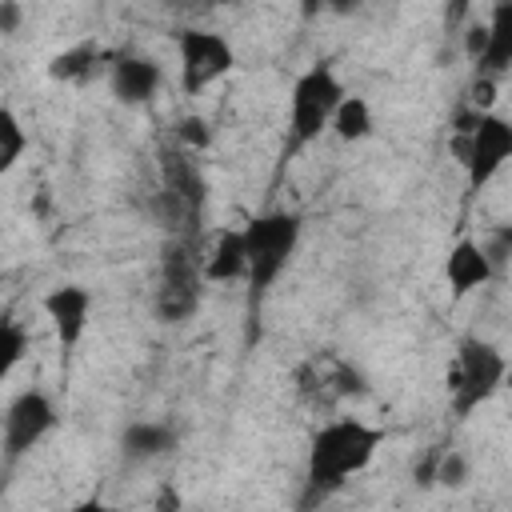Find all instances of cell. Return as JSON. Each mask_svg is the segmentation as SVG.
I'll return each mask as SVG.
<instances>
[{
	"mask_svg": "<svg viewBox=\"0 0 512 512\" xmlns=\"http://www.w3.org/2000/svg\"><path fill=\"white\" fill-rule=\"evenodd\" d=\"M388 432L360 420V416H336L324 420L312 440H308V460H304V488H308V504L312 500H328L332 492H340L352 476H360L376 452L384 448Z\"/></svg>",
	"mask_w": 512,
	"mask_h": 512,
	"instance_id": "6da1fadb",
	"label": "cell"
},
{
	"mask_svg": "<svg viewBox=\"0 0 512 512\" xmlns=\"http://www.w3.org/2000/svg\"><path fill=\"white\" fill-rule=\"evenodd\" d=\"M240 236H244V256H248V272H244L248 300L260 304L276 288V280L288 272V264L296 260L300 240H304V220H300V212L268 208V212L244 220Z\"/></svg>",
	"mask_w": 512,
	"mask_h": 512,
	"instance_id": "7a4b0ae2",
	"label": "cell"
},
{
	"mask_svg": "<svg viewBox=\"0 0 512 512\" xmlns=\"http://www.w3.org/2000/svg\"><path fill=\"white\" fill-rule=\"evenodd\" d=\"M508 380V356L480 336H464L448 364V404L460 420L480 412Z\"/></svg>",
	"mask_w": 512,
	"mask_h": 512,
	"instance_id": "3957f363",
	"label": "cell"
},
{
	"mask_svg": "<svg viewBox=\"0 0 512 512\" xmlns=\"http://www.w3.org/2000/svg\"><path fill=\"white\" fill-rule=\"evenodd\" d=\"M344 92L348 88L328 60L308 64L292 80V88H288V140H292V148H308L328 132L332 112H336Z\"/></svg>",
	"mask_w": 512,
	"mask_h": 512,
	"instance_id": "277c9868",
	"label": "cell"
},
{
	"mask_svg": "<svg viewBox=\"0 0 512 512\" xmlns=\"http://www.w3.org/2000/svg\"><path fill=\"white\" fill-rule=\"evenodd\" d=\"M456 156H460L472 188L492 184L496 172L512 160V124L496 108H488V112L468 108L456 120Z\"/></svg>",
	"mask_w": 512,
	"mask_h": 512,
	"instance_id": "5b68a950",
	"label": "cell"
},
{
	"mask_svg": "<svg viewBox=\"0 0 512 512\" xmlns=\"http://www.w3.org/2000/svg\"><path fill=\"white\" fill-rule=\"evenodd\" d=\"M176 64H180V88L188 96H200L204 88H212L236 68V48L216 28H180Z\"/></svg>",
	"mask_w": 512,
	"mask_h": 512,
	"instance_id": "8992f818",
	"label": "cell"
},
{
	"mask_svg": "<svg viewBox=\"0 0 512 512\" xmlns=\"http://www.w3.org/2000/svg\"><path fill=\"white\" fill-rule=\"evenodd\" d=\"M56 420H60L56 416V404H52V396L44 388L16 392L4 404V412H0V448H4V456L8 460H20L32 448H40L52 436Z\"/></svg>",
	"mask_w": 512,
	"mask_h": 512,
	"instance_id": "52a82bcc",
	"label": "cell"
},
{
	"mask_svg": "<svg viewBox=\"0 0 512 512\" xmlns=\"http://www.w3.org/2000/svg\"><path fill=\"white\" fill-rule=\"evenodd\" d=\"M44 316H48V324H52V332H56V344L64 348V352H76L80 348V340H84V332H88V320H92V292L84 288V284H56V288H48L44 292Z\"/></svg>",
	"mask_w": 512,
	"mask_h": 512,
	"instance_id": "ba28073f",
	"label": "cell"
},
{
	"mask_svg": "<svg viewBox=\"0 0 512 512\" xmlns=\"http://www.w3.org/2000/svg\"><path fill=\"white\" fill-rule=\"evenodd\" d=\"M492 280H496V264H492L484 240L460 236V240L448 248V256H444V284H448V292H452L456 300H464V296L488 288Z\"/></svg>",
	"mask_w": 512,
	"mask_h": 512,
	"instance_id": "9c48e42d",
	"label": "cell"
},
{
	"mask_svg": "<svg viewBox=\"0 0 512 512\" xmlns=\"http://www.w3.org/2000/svg\"><path fill=\"white\" fill-rule=\"evenodd\" d=\"M200 268L176 248V252H168V260H164V268H160V292H156V312L164 316V320H184L192 308H196V300H200Z\"/></svg>",
	"mask_w": 512,
	"mask_h": 512,
	"instance_id": "30bf717a",
	"label": "cell"
},
{
	"mask_svg": "<svg viewBox=\"0 0 512 512\" xmlns=\"http://www.w3.org/2000/svg\"><path fill=\"white\" fill-rule=\"evenodd\" d=\"M160 84H164V72H160V64L156 60H148V56H120V60H112V68H108V88H112V96L120 100V104H148L156 92H160Z\"/></svg>",
	"mask_w": 512,
	"mask_h": 512,
	"instance_id": "8fae6325",
	"label": "cell"
},
{
	"mask_svg": "<svg viewBox=\"0 0 512 512\" xmlns=\"http://www.w3.org/2000/svg\"><path fill=\"white\" fill-rule=\"evenodd\" d=\"M248 256H244V236L240 228H220L200 260V280L204 284H244Z\"/></svg>",
	"mask_w": 512,
	"mask_h": 512,
	"instance_id": "7c38bea8",
	"label": "cell"
},
{
	"mask_svg": "<svg viewBox=\"0 0 512 512\" xmlns=\"http://www.w3.org/2000/svg\"><path fill=\"white\" fill-rule=\"evenodd\" d=\"M484 52L476 60V72L480 76H492L500 80L512 64V0H496L492 4V16L484 20Z\"/></svg>",
	"mask_w": 512,
	"mask_h": 512,
	"instance_id": "4fadbf2b",
	"label": "cell"
},
{
	"mask_svg": "<svg viewBox=\"0 0 512 512\" xmlns=\"http://www.w3.org/2000/svg\"><path fill=\"white\" fill-rule=\"evenodd\" d=\"M120 448H124V456L132 464H148V460H160V456H168L176 448V432L168 424H160V420H136V424L124 428Z\"/></svg>",
	"mask_w": 512,
	"mask_h": 512,
	"instance_id": "5bb4252c",
	"label": "cell"
},
{
	"mask_svg": "<svg viewBox=\"0 0 512 512\" xmlns=\"http://www.w3.org/2000/svg\"><path fill=\"white\" fill-rule=\"evenodd\" d=\"M328 132L340 140V144H360L376 132V112H372V100L360 96V92H344L336 112H332V124Z\"/></svg>",
	"mask_w": 512,
	"mask_h": 512,
	"instance_id": "9a60e30c",
	"label": "cell"
},
{
	"mask_svg": "<svg viewBox=\"0 0 512 512\" xmlns=\"http://www.w3.org/2000/svg\"><path fill=\"white\" fill-rule=\"evenodd\" d=\"M96 64H100V48L92 40H84V44H72L64 52H56L52 64H48V76L60 80V84H84L96 72Z\"/></svg>",
	"mask_w": 512,
	"mask_h": 512,
	"instance_id": "2e32d148",
	"label": "cell"
},
{
	"mask_svg": "<svg viewBox=\"0 0 512 512\" xmlns=\"http://www.w3.org/2000/svg\"><path fill=\"white\" fill-rule=\"evenodd\" d=\"M28 128H24V120L16 116V108H8V104H0V180L8 176V172H16V164L28 156Z\"/></svg>",
	"mask_w": 512,
	"mask_h": 512,
	"instance_id": "e0dca14e",
	"label": "cell"
},
{
	"mask_svg": "<svg viewBox=\"0 0 512 512\" xmlns=\"http://www.w3.org/2000/svg\"><path fill=\"white\" fill-rule=\"evenodd\" d=\"M24 356H28V328L12 316H0V388L12 380Z\"/></svg>",
	"mask_w": 512,
	"mask_h": 512,
	"instance_id": "ac0fdd59",
	"label": "cell"
},
{
	"mask_svg": "<svg viewBox=\"0 0 512 512\" xmlns=\"http://www.w3.org/2000/svg\"><path fill=\"white\" fill-rule=\"evenodd\" d=\"M468 456L456 452V448H436V472H432V484H444V488H460L468 484Z\"/></svg>",
	"mask_w": 512,
	"mask_h": 512,
	"instance_id": "d6986e66",
	"label": "cell"
},
{
	"mask_svg": "<svg viewBox=\"0 0 512 512\" xmlns=\"http://www.w3.org/2000/svg\"><path fill=\"white\" fill-rule=\"evenodd\" d=\"M176 136H180V144H184V152H204L208 144H212V128H208V120L204 116H184L180 124H176Z\"/></svg>",
	"mask_w": 512,
	"mask_h": 512,
	"instance_id": "ffe728a7",
	"label": "cell"
},
{
	"mask_svg": "<svg viewBox=\"0 0 512 512\" xmlns=\"http://www.w3.org/2000/svg\"><path fill=\"white\" fill-rule=\"evenodd\" d=\"M24 24V8L20 0H0V36H16Z\"/></svg>",
	"mask_w": 512,
	"mask_h": 512,
	"instance_id": "44dd1931",
	"label": "cell"
},
{
	"mask_svg": "<svg viewBox=\"0 0 512 512\" xmlns=\"http://www.w3.org/2000/svg\"><path fill=\"white\" fill-rule=\"evenodd\" d=\"M472 16H476V12H472V0H448V4H444V24H448V28H464Z\"/></svg>",
	"mask_w": 512,
	"mask_h": 512,
	"instance_id": "7402d4cb",
	"label": "cell"
},
{
	"mask_svg": "<svg viewBox=\"0 0 512 512\" xmlns=\"http://www.w3.org/2000/svg\"><path fill=\"white\" fill-rule=\"evenodd\" d=\"M364 0H328V12H352V8H360Z\"/></svg>",
	"mask_w": 512,
	"mask_h": 512,
	"instance_id": "603a6c76",
	"label": "cell"
},
{
	"mask_svg": "<svg viewBox=\"0 0 512 512\" xmlns=\"http://www.w3.org/2000/svg\"><path fill=\"white\" fill-rule=\"evenodd\" d=\"M304 16H316V12H328V0H300Z\"/></svg>",
	"mask_w": 512,
	"mask_h": 512,
	"instance_id": "cb8c5ba5",
	"label": "cell"
}]
</instances>
